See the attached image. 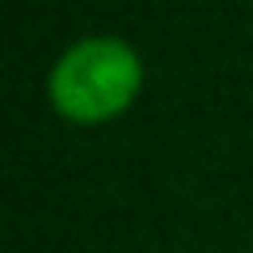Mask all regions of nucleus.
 <instances>
[{
	"mask_svg": "<svg viewBox=\"0 0 253 253\" xmlns=\"http://www.w3.org/2000/svg\"><path fill=\"white\" fill-rule=\"evenodd\" d=\"M144 68L123 38H84L59 55L51 72V101L76 123H101L131 106Z\"/></svg>",
	"mask_w": 253,
	"mask_h": 253,
	"instance_id": "nucleus-1",
	"label": "nucleus"
}]
</instances>
